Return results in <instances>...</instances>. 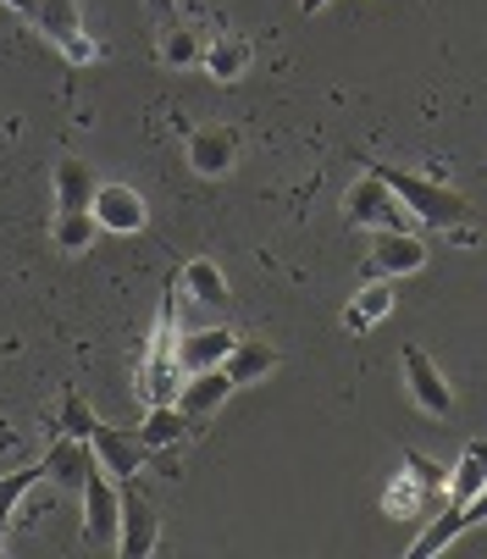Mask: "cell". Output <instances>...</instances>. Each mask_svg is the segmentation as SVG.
I'll list each match as a JSON object with an SVG mask.
<instances>
[{"instance_id": "7", "label": "cell", "mask_w": 487, "mask_h": 559, "mask_svg": "<svg viewBox=\"0 0 487 559\" xmlns=\"http://www.w3.org/2000/svg\"><path fill=\"white\" fill-rule=\"evenodd\" d=\"M161 543V515H155V504H150V493L133 483H122V526H117V554L122 559H144L150 548Z\"/></svg>"}, {"instance_id": "2", "label": "cell", "mask_w": 487, "mask_h": 559, "mask_svg": "<svg viewBox=\"0 0 487 559\" xmlns=\"http://www.w3.org/2000/svg\"><path fill=\"white\" fill-rule=\"evenodd\" d=\"M34 28H39L72 67H95V61H100V45L84 34V17H78V0H39Z\"/></svg>"}, {"instance_id": "29", "label": "cell", "mask_w": 487, "mask_h": 559, "mask_svg": "<svg viewBox=\"0 0 487 559\" xmlns=\"http://www.w3.org/2000/svg\"><path fill=\"white\" fill-rule=\"evenodd\" d=\"M321 7H328V0H299V12H305V17H316Z\"/></svg>"}, {"instance_id": "16", "label": "cell", "mask_w": 487, "mask_h": 559, "mask_svg": "<svg viewBox=\"0 0 487 559\" xmlns=\"http://www.w3.org/2000/svg\"><path fill=\"white\" fill-rule=\"evenodd\" d=\"M189 432H194V421L178 411V399H173V405H150V411H144V421H139V443H144L150 454L183 443Z\"/></svg>"}, {"instance_id": "12", "label": "cell", "mask_w": 487, "mask_h": 559, "mask_svg": "<svg viewBox=\"0 0 487 559\" xmlns=\"http://www.w3.org/2000/svg\"><path fill=\"white\" fill-rule=\"evenodd\" d=\"M90 449H95V460L117 476V483H128V476H139V465H144V443H139V432H117V427H95V438H90Z\"/></svg>"}, {"instance_id": "1", "label": "cell", "mask_w": 487, "mask_h": 559, "mask_svg": "<svg viewBox=\"0 0 487 559\" xmlns=\"http://www.w3.org/2000/svg\"><path fill=\"white\" fill-rule=\"evenodd\" d=\"M371 173H382V178H388V189L404 200V211H411L421 227H443V233H454V227H465V222H471V200H465V194H454V189H449V183H438V178L404 173V167H388V162H371Z\"/></svg>"}, {"instance_id": "14", "label": "cell", "mask_w": 487, "mask_h": 559, "mask_svg": "<svg viewBox=\"0 0 487 559\" xmlns=\"http://www.w3.org/2000/svg\"><path fill=\"white\" fill-rule=\"evenodd\" d=\"M233 344H238V333H227V328H194L178 338V360H183V371H211L233 355Z\"/></svg>"}, {"instance_id": "5", "label": "cell", "mask_w": 487, "mask_h": 559, "mask_svg": "<svg viewBox=\"0 0 487 559\" xmlns=\"http://www.w3.org/2000/svg\"><path fill=\"white\" fill-rule=\"evenodd\" d=\"M117 526H122V483L106 471V465H95L90 476H84V543H117Z\"/></svg>"}, {"instance_id": "15", "label": "cell", "mask_w": 487, "mask_h": 559, "mask_svg": "<svg viewBox=\"0 0 487 559\" xmlns=\"http://www.w3.org/2000/svg\"><path fill=\"white\" fill-rule=\"evenodd\" d=\"M95 189H100V178L90 173V162L61 155V162H56V211H90Z\"/></svg>"}, {"instance_id": "25", "label": "cell", "mask_w": 487, "mask_h": 559, "mask_svg": "<svg viewBox=\"0 0 487 559\" xmlns=\"http://www.w3.org/2000/svg\"><path fill=\"white\" fill-rule=\"evenodd\" d=\"M404 471L416 476V483L432 493V499H449V471L432 460V454H421V449H404Z\"/></svg>"}, {"instance_id": "4", "label": "cell", "mask_w": 487, "mask_h": 559, "mask_svg": "<svg viewBox=\"0 0 487 559\" xmlns=\"http://www.w3.org/2000/svg\"><path fill=\"white\" fill-rule=\"evenodd\" d=\"M399 366H404V393L416 399V411L421 416H449L454 411V388L443 382V371H438V360L421 349V344H404L399 349Z\"/></svg>"}, {"instance_id": "28", "label": "cell", "mask_w": 487, "mask_h": 559, "mask_svg": "<svg viewBox=\"0 0 487 559\" xmlns=\"http://www.w3.org/2000/svg\"><path fill=\"white\" fill-rule=\"evenodd\" d=\"M7 7H12V12H23V17L34 23V12H39V0H7Z\"/></svg>"}, {"instance_id": "24", "label": "cell", "mask_w": 487, "mask_h": 559, "mask_svg": "<svg viewBox=\"0 0 487 559\" xmlns=\"http://www.w3.org/2000/svg\"><path fill=\"white\" fill-rule=\"evenodd\" d=\"M427 504H438V499H432V493L416 483L411 471H404L399 483H388V493H382V510H388V515H421Z\"/></svg>"}, {"instance_id": "20", "label": "cell", "mask_w": 487, "mask_h": 559, "mask_svg": "<svg viewBox=\"0 0 487 559\" xmlns=\"http://www.w3.org/2000/svg\"><path fill=\"white\" fill-rule=\"evenodd\" d=\"M45 460L39 465H23V471H7V476H0V554H7V526H12V515H17V504L45 483Z\"/></svg>"}, {"instance_id": "9", "label": "cell", "mask_w": 487, "mask_h": 559, "mask_svg": "<svg viewBox=\"0 0 487 559\" xmlns=\"http://www.w3.org/2000/svg\"><path fill=\"white\" fill-rule=\"evenodd\" d=\"M238 150H243V139L233 128H194L189 133V167L200 178H227L233 162H238Z\"/></svg>"}, {"instance_id": "22", "label": "cell", "mask_w": 487, "mask_h": 559, "mask_svg": "<svg viewBox=\"0 0 487 559\" xmlns=\"http://www.w3.org/2000/svg\"><path fill=\"white\" fill-rule=\"evenodd\" d=\"M95 233H100L95 211H56V222H50V238L61 255H84L95 245Z\"/></svg>"}, {"instance_id": "13", "label": "cell", "mask_w": 487, "mask_h": 559, "mask_svg": "<svg viewBox=\"0 0 487 559\" xmlns=\"http://www.w3.org/2000/svg\"><path fill=\"white\" fill-rule=\"evenodd\" d=\"M250 61H256V50H250V39H238V34H211L205 56H200V67L216 78V84H238V78L250 72Z\"/></svg>"}, {"instance_id": "26", "label": "cell", "mask_w": 487, "mask_h": 559, "mask_svg": "<svg viewBox=\"0 0 487 559\" xmlns=\"http://www.w3.org/2000/svg\"><path fill=\"white\" fill-rule=\"evenodd\" d=\"M95 427H100V416H95V411H90V405H84V399H78V393H67V405H61V432H67V438H84V443H90V438H95Z\"/></svg>"}, {"instance_id": "10", "label": "cell", "mask_w": 487, "mask_h": 559, "mask_svg": "<svg viewBox=\"0 0 487 559\" xmlns=\"http://www.w3.org/2000/svg\"><path fill=\"white\" fill-rule=\"evenodd\" d=\"M90 211H95L100 233H139V227L150 222V211H144L139 189H128V183H100Z\"/></svg>"}, {"instance_id": "19", "label": "cell", "mask_w": 487, "mask_h": 559, "mask_svg": "<svg viewBox=\"0 0 487 559\" xmlns=\"http://www.w3.org/2000/svg\"><path fill=\"white\" fill-rule=\"evenodd\" d=\"M393 310V288H388V277H366V288L349 299V310H344V328L349 333H371L382 316Z\"/></svg>"}, {"instance_id": "17", "label": "cell", "mask_w": 487, "mask_h": 559, "mask_svg": "<svg viewBox=\"0 0 487 559\" xmlns=\"http://www.w3.org/2000/svg\"><path fill=\"white\" fill-rule=\"evenodd\" d=\"M277 360H283V355H277L272 344H261V338H238V344H233V355L222 360V371L243 388V382H261V377H272V371H277Z\"/></svg>"}, {"instance_id": "3", "label": "cell", "mask_w": 487, "mask_h": 559, "mask_svg": "<svg viewBox=\"0 0 487 559\" xmlns=\"http://www.w3.org/2000/svg\"><path fill=\"white\" fill-rule=\"evenodd\" d=\"M404 200L388 189V178L382 173H366V178H355V189L344 194V222L349 227H366V233H382V227H404Z\"/></svg>"}, {"instance_id": "21", "label": "cell", "mask_w": 487, "mask_h": 559, "mask_svg": "<svg viewBox=\"0 0 487 559\" xmlns=\"http://www.w3.org/2000/svg\"><path fill=\"white\" fill-rule=\"evenodd\" d=\"M183 294H189L194 305H211V310H227V299H233V294H227L222 266H216V261H205V255L183 266Z\"/></svg>"}, {"instance_id": "6", "label": "cell", "mask_w": 487, "mask_h": 559, "mask_svg": "<svg viewBox=\"0 0 487 559\" xmlns=\"http://www.w3.org/2000/svg\"><path fill=\"white\" fill-rule=\"evenodd\" d=\"M427 266V245L411 227H382L371 233V255H366V277H411Z\"/></svg>"}, {"instance_id": "27", "label": "cell", "mask_w": 487, "mask_h": 559, "mask_svg": "<svg viewBox=\"0 0 487 559\" xmlns=\"http://www.w3.org/2000/svg\"><path fill=\"white\" fill-rule=\"evenodd\" d=\"M144 7L161 17V23H173V12H178V0H144Z\"/></svg>"}, {"instance_id": "23", "label": "cell", "mask_w": 487, "mask_h": 559, "mask_svg": "<svg viewBox=\"0 0 487 559\" xmlns=\"http://www.w3.org/2000/svg\"><path fill=\"white\" fill-rule=\"evenodd\" d=\"M155 56L167 61V67H194V61L205 56V45H200V28H189V23H167V28H161V45H155Z\"/></svg>"}, {"instance_id": "18", "label": "cell", "mask_w": 487, "mask_h": 559, "mask_svg": "<svg viewBox=\"0 0 487 559\" xmlns=\"http://www.w3.org/2000/svg\"><path fill=\"white\" fill-rule=\"evenodd\" d=\"M487 488V438H471L460 465L449 471V504H471Z\"/></svg>"}, {"instance_id": "8", "label": "cell", "mask_w": 487, "mask_h": 559, "mask_svg": "<svg viewBox=\"0 0 487 559\" xmlns=\"http://www.w3.org/2000/svg\"><path fill=\"white\" fill-rule=\"evenodd\" d=\"M482 521H487V488H482L471 504H449V510H443V515H438V521H432V526H427L416 543H411V554H416V559H427V554H443V548H449L460 532H471V526H482Z\"/></svg>"}, {"instance_id": "11", "label": "cell", "mask_w": 487, "mask_h": 559, "mask_svg": "<svg viewBox=\"0 0 487 559\" xmlns=\"http://www.w3.org/2000/svg\"><path fill=\"white\" fill-rule=\"evenodd\" d=\"M238 382L222 371V366H211V371H189L183 377V388H178V411L189 416V421H205V416H216L222 405H227V393H233Z\"/></svg>"}]
</instances>
